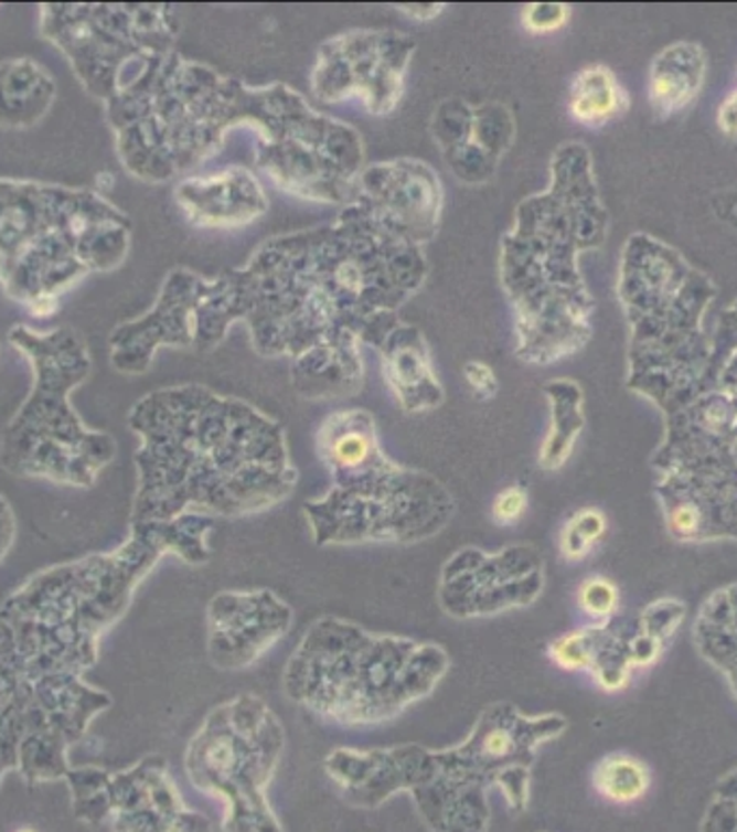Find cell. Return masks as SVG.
I'll use <instances>...</instances> for the list:
<instances>
[{"instance_id": "cell-3", "label": "cell", "mask_w": 737, "mask_h": 832, "mask_svg": "<svg viewBox=\"0 0 737 832\" xmlns=\"http://www.w3.org/2000/svg\"><path fill=\"white\" fill-rule=\"evenodd\" d=\"M128 218L93 190L0 180V285L38 318L89 273L117 268Z\"/></svg>"}, {"instance_id": "cell-15", "label": "cell", "mask_w": 737, "mask_h": 832, "mask_svg": "<svg viewBox=\"0 0 737 832\" xmlns=\"http://www.w3.org/2000/svg\"><path fill=\"white\" fill-rule=\"evenodd\" d=\"M139 832H212V826L203 815L188 811L175 787L160 779L151 789V811Z\"/></svg>"}, {"instance_id": "cell-4", "label": "cell", "mask_w": 737, "mask_h": 832, "mask_svg": "<svg viewBox=\"0 0 737 832\" xmlns=\"http://www.w3.org/2000/svg\"><path fill=\"white\" fill-rule=\"evenodd\" d=\"M330 474L332 488L302 505L311 540L323 548L420 544L440 535L458 509L436 477L391 462L382 449Z\"/></svg>"}, {"instance_id": "cell-20", "label": "cell", "mask_w": 737, "mask_h": 832, "mask_svg": "<svg viewBox=\"0 0 737 832\" xmlns=\"http://www.w3.org/2000/svg\"><path fill=\"white\" fill-rule=\"evenodd\" d=\"M528 508V494L522 486H509L496 494L492 503V520L499 526L515 524Z\"/></svg>"}, {"instance_id": "cell-12", "label": "cell", "mask_w": 737, "mask_h": 832, "mask_svg": "<svg viewBox=\"0 0 737 832\" xmlns=\"http://www.w3.org/2000/svg\"><path fill=\"white\" fill-rule=\"evenodd\" d=\"M553 399V425L542 447L540 463L548 470L560 468L569 458L574 442L585 425L580 413V391L569 382H556L548 388Z\"/></svg>"}, {"instance_id": "cell-8", "label": "cell", "mask_w": 737, "mask_h": 832, "mask_svg": "<svg viewBox=\"0 0 737 832\" xmlns=\"http://www.w3.org/2000/svg\"><path fill=\"white\" fill-rule=\"evenodd\" d=\"M565 729L567 718L560 714L528 716L513 703H492L479 714L460 746L492 786L503 791L511 809L524 811L535 755Z\"/></svg>"}, {"instance_id": "cell-18", "label": "cell", "mask_w": 737, "mask_h": 832, "mask_svg": "<svg viewBox=\"0 0 737 832\" xmlns=\"http://www.w3.org/2000/svg\"><path fill=\"white\" fill-rule=\"evenodd\" d=\"M554 664L565 671H589L591 664V637L589 628L558 637L548 649Z\"/></svg>"}, {"instance_id": "cell-9", "label": "cell", "mask_w": 737, "mask_h": 832, "mask_svg": "<svg viewBox=\"0 0 737 832\" xmlns=\"http://www.w3.org/2000/svg\"><path fill=\"white\" fill-rule=\"evenodd\" d=\"M293 626V608L270 589L221 591L207 606V653L221 671L259 662Z\"/></svg>"}, {"instance_id": "cell-6", "label": "cell", "mask_w": 737, "mask_h": 832, "mask_svg": "<svg viewBox=\"0 0 737 832\" xmlns=\"http://www.w3.org/2000/svg\"><path fill=\"white\" fill-rule=\"evenodd\" d=\"M285 748V729L257 694L214 707L185 753L190 783L225 802V832H282L268 802Z\"/></svg>"}, {"instance_id": "cell-7", "label": "cell", "mask_w": 737, "mask_h": 832, "mask_svg": "<svg viewBox=\"0 0 737 832\" xmlns=\"http://www.w3.org/2000/svg\"><path fill=\"white\" fill-rule=\"evenodd\" d=\"M544 594V556L513 544L488 553L466 546L449 556L438 576V604L453 619H485L526 608Z\"/></svg>"}, {"instance_id": "cell-13", "label": "cell", "mask_w": 737, "mask_h": 832, "mask_svg": "<svg viewBox=\"0 0 737 832\" xmlns=\"http://www.w3.org/2000/svg\"><path fill=\"white\" fill-rule=\"evenodd\" d=\"M626 104L621 87L606 67H589L578 74L572 89V115L580 124L601 126Z\"/></svg>"}, {"instance_id": "cell-24", "label": "cell", "mask_w": 737, "mask_h": 832, "mask_svg": "<svg viewBox=\"0 0 737 832\" xmlns=\"http://www.w3.org/2000/svg\"><path fill=\"white\" fill-rule=\"evenodd\" d=\"M20 832H33V831H20Z\"/></svg>"}, {"instance_id": "cell-23", "label": "cell", "mask_w": 737, "mask_h": 832, "mask_svg": "<svg viewBox=\"0 0 737 832\" xmlns=\"http://www.w3.org/2000/svg\"><path fill=\"white\" fill-rule=\"evenodd\" d=\"M406 13H413L416 18H431L440 13V7H429V9H406Z\"/></svg>"}, {"instance_id": "cell-19", "label": "cell", "mask_w": 737, "mask_h": 832, "mask_svg": "<svg viewBox=\"0 0 737 832\" xmlns=\"http://www.w3.org/2000/svg\"><path fill=\"white\" fill-rule=\"evenodd\" d=\"M686 615V608L684 604L675 600H662L653 606H649L643 617H641V632L664 643V639H669L675 628L682 623Z\"/></svg>"}, {"instance_id": "cell-5", "label": "cell", "mask_w": 737, "mask_h": 832, "mask_svg": "<svg viewBox=\"0 0 737 832\" xmlns=\"http://www.w3.org/2000/svg\"><path fill=\"white\" fill-rule=\"evenodd\" d=\"M323 770L359 809H377L406 791L429 832H488V777L460 746L427 748L397 744L388 748H334Z\"/></svg>"}, {"instance_id": "cell-16", "label": "cell", "mask_w": 737, "mask_h": 832, "mask_svg": "<svg viewBox=\"0 0 737 832\" xmlns=\"http://www.w3.org/2000/svg\"><path fill=\"white\" fill-rule=\"evenodd\" d=\"M606 533V518L598 509H580L569 518L560 533V555L580 561L591 553Z\"/></svg>"}, {"instance_id": "cell-21", "label": "cell", "mask_w": 737, "mask_h": 832, "mask_svg": "<svg viewBox=\"0 0 737 832\" xmlns=\"http://www.w3.org/2000/svg\"><path fill=\"white\" fill-rule=\"evenodd\" d=\"M569 9L563 4H531L524 11V24L535 33H551L567 22Z\"/></svg>"}, {"instance_id": "cell-10", "label": "cell", "mask_w": 737, "mask_h": 832, "mask_svg": "<svg viewBox=\"0 0 737 832\" xmlns=\"http://www.w3.org/2000/svg\"><path fill=\"white\" fill-rule=\"evenodd\" d=\"M56 85L31 58L0 63V128H29L44 119Z\"/></svg>"}, {"instance_id": "cell-17", "label": "cell", "mask_w": 737, "mask_h": 832, "mask_svg": "<svg viewBox=\"0 0 737 832\" xmlns=\"http://www.w3.org/2000/svg\"><path fill=\"white\" fill-rule=\"evenodd\" d=\"M578 604L591 619L610 621L619 608V591L608 578L591 576L578 589Z\"/></svg>"}, {"instance_id": "cell-22", "label": "cell", "mask_w": 737, "mask_h": 832, "mask_svg": "<svg viewBox=\"0 0 737 832\" xmlns=\"http://www.w3.org/2000/svg\"><path fill=\"white\" fill-rule=\"evenodd\" d=\"M466 380L470 388L481 397H492L496 393V377L492 370L483 363H468L466 365Z\"/></svg>"}, {"instance_id": "cell-14", "label": "cell", "mask_w": 737, "mask_h": 832, "mask_svg": "<svg viewBox=\"0 0 737 832\" xmlns=\"http://www.w3.org/2000/svg\"><path fill=\"white\" fill-rule=\"evenodd\" d=\"M594 783L604 798L626 804L645 796L651 777L643 761L628 755H610L599 761Z\"/></svg>"}, {"instance_id": "cell-11", "label": "cell", "mask_w": 737, "mask_h": 832, "mask_svg": "<svg viewBox=\"0 0 737 832\" xmlns=\"http://www.w3.org/2000/svg\"><path fill=\"white\" fill-rule=\"evenodd\" d=\"M705 78V56L701 47L677 44L660 54L651 74V104L664 113H675L691 104Z\"/></svg>"}, {"instance_id": "cell-1", "label": "cell", "mask_w": 737, "mask_h": 832, "mask_svg": "<svg viewBox=\"0 0 737 832\" xmlns=\"http://www.w3.org/2000/svg\"><path fill=\"white\" fill-rule=\"evenodd\" d=\"M145 508L248 518L287 501L298 472L282 429L268 416L203 391L160 393L147 402Z\"/></svg>"}, {"instance_id": "cell-2", "label": "cell", "mask_w": 737, "mask_h": 832, "mask_svg": "<svg viewBox=\"0 0 737 832\" xmlns=\"http://www.w3.org/2000/svg\"><path fill=\"white\" fill-rule=\"evenodd\" d=\"M449 666L438 643L371 632L328 615L307 628L280 682L291 703L328 723L375 727L427 698Z\"/></svg>"}]
</instances>
